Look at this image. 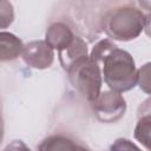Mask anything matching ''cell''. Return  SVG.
Masks as SVG:
<instances>
[{
  "instance_id": "ac0fdd59",
  "label": "cell",
  "mask_w": 151,
  "mask_h": 151,
  "mask_svg": "<svg viewBox=\"0 0 151 151\" xmlns=\"http://www.w3.org/2000/svg\"><path fill=\"white\" fill-rule=\"evenodd\" d=\"M138 5L144 9H146L147 12H151V1H139Z\"/></svg>"
},
{
  "instance_id": "4fadbf2b",
  "label": "cell",
  "mask_w": 151,
  "mask_h": 151,
  "mask_svg": "<svg viewBox=\"0 0 151 151\" xmlns=\"http://www.w3.org/2000/svg\"><path fill=\"white\" fill-rule=\"evenodd\" d=\"M14 19V11L13 6L8 1H0V25L1 28H6L8 25L12 24Z\"/></svg>"
},
{
  "instance_id": "2e32d148",
  "label": "cell",
  "mask_w": 151,
  "mask_h": 151,
  "mask_svg": "<svg viewBox=\"0 0 151 151\" xmlns=\"http://www.w3.org/2000/svg\"><path fill=\"white\" fill-rule=\"evenodd\" d=\"M143 116H151V97L145 99L137 110V117H143Z\"/></svg>"
},
{
  "instance_id": "5b68a950",
  "label": "cell",
  "mask_w": 151,
  "mask_h": 151,
  "mask_svg": "<svg viewBox=\"0 0 151 151\" xmlns=\"http://www.w3.org/2000/svg\"><path fill=\"white\" fill-rule=\"evenodd\" d=\"M21 57L29 67L45 70L53 64L54 50L45 40H34L25 45Z\"/></svg>"
},
{
  "instance_id": "ba28073f",
  "label": "cell",
  "mask_w": 151,
  "mask_h": 151,
  "mask_svg": "<svg viewBox=\"0 0 151 151\" xmlns=\"http://www.w3.org/2000/svg\"><path fill=\"white\" fill-rule=\"evenodd\" d=\"M22 41L13 33L2 31L0 33V60L11 61L17 59L24 51Z\"/></svg>"
},
{
  "instance_id": "7c38bea8",
  "label": "cell",
  "mask_w": 151,
  "mask_h": 151,
  "mask_svg": "<svg viewBox=\"0 0 151 151\" xmlns=\"http://www.w3.org/2000/svg\"><path fill=\"white\" fill-rule=\"evenodd\" d=\"M137 84L143 92L151 96V61L137 70Z\"/></svg>"
},
{
  "instance_id": "7a4b0ae2",
  "label": "cell",
  "mask_w": 151,
  "mask_h": 151,
  "mask_svg": "<svg viewBox=\"0 0 151 151\" xmlns=\"http://www.w3.org/2000/svg\"><path fill=\"white\" fill-rule=\"evenodd\" d=\"M105 84L114 92L122 93L137 85V68L132 55L122 48L113 50L100 65Z\"/></svg>"
},
{
  "instance_id": "30bf717a",
  "label": "cell",
  "mask_w": 151,
  "mask_h": 151,
  "mask_svg": "<svg viewBox=\"0 0 151 151\" xmlns=\"http://www.w3.org/2000/svg\"><path fill=\"white\" fill-rule=\"evenodd\" d=\"M133 137L146 150L151 151V116H143L138 118Z\"/></svg>"
},
{
  "instance_id": "52a82bcc",
  "label": "cell",
  "mask_w": 151,
  "mask_h": 151,
  "mask_svg": "<svg viewBox=\"0 0 151 151\" xmlns=\"http://www.w3.org/2000/svg\"><path fill=\"white\" fill-rule=\"evenodd\" d=\"M87 53H88V51H87V45H86L85 40L81 37L76 34L73 41L66 48L59 51L58 57H59L60 65L63 66V68L65 71H67L74 61L79 60L83 57L88 55Z\"/></svg>"
},
{
  "instance_id": "e0dca14e",
  "label": "cell",
  "mask_w": 151,
  "mask_h": 151,
  "mask_svg": "<svg viewBox=\"0 0 151 151\" xmlns=\"http://www.w3.org/2000/svg\"><path fill=\"white\" fill-rule=\"evenodd\" d=\"M144 31L147 37L151 38V12H147L145 14V25H144Z\"/></svg>"
},
{
  "instance_id": "6da1fadb",
  "label": "cell",
  "mask_w": 151,
  "mask_h": 151,
  "mask_svg": "<svg viewBox=\"0 0 151 151\" xmlns=\"http://www.w3.org/2000/svg\"><path fill=\"white\" fill-rule=\"evenodd\" d=\"M145 25V14L132 5H124L109 9L100 19L101 29L109 38L119 41L136 39Z\"/></svg>"
},
{
  "instance_id": "9a60e30c",
  "label": "cell",
  "mask_w": 151,
  "mask_h": 151,
  "mask_svg": "<svg viewBox=\"0 0 151 151\" xmlns=\"http://www.w3.org/2000/svg\"><path fill=\"white\" fill-rule=\"evenodd\" d=\"M2 151H31V149L22 140H13Z\"/></svg>"
},
{
  "instance_id": "8fae6325",
  "label": "cell",
  "mask_w": 151,
  "mask_h": 151,
  "mask_svg": "<svg viewBox=\"0 0 151 151\" xmlns=\"http://www.w3.org/2000/svg\"><path fill=\"white\" fill-rule=\"evenodd\" d=\"M118 46L111 40V39H103L99 40L92 48L91 53H90V58L100 67L103 60L113 51L116 50Z\"/></svg>"
},
{
  "instance_id": "9c48e42d",
  "label": "cell",
  "mask_w": 151,
  "mask_h": 151,
  "mask_svg": "<svg viewBox=\"0 0 151 151\" xmlns=\"http://www.w3.org/2000/svg\"><path fill=\"white\" fill-rule=\"evenodd\" d=\"M77 144L70 137L64 134H52L45 138L38 146V151H78Z\"/></svg>"
},
{
  "instance_id": "3957f363",
  "label": "cell",
  "mask_w": 151,
  "mask_h": 151,
  "mask_svg": "<svg viewBox=\"0 0 151 151\" xmlns=\"http://www.w3.org/2000/svg\"><path fill=\"white\" fill-rule=\"evenodd\" d=\"M66 72L72 86L88 103L93 101L100 94L103 83L101 70L90 55L74 61Z\"/></svg>"
},
{
  "instance_id": "8992f818",
  "label": "cell",
  "mask_w": 151,
  "mask_h": 151,
  "mask_svg": "<svg viewBox=\"0 0 151 151\" xmlns=\"http://www.w3.org/2000/svg\"><path fill=\"white\" fill-rule=\"evenodd\" d=\"M76 34L70 28L68 25H66L63 21L53 22L48 26L46 34H45V41L53 48L61 51L66 48L74 39Z\"/></svg>"
},
{
  "instance_id": "277c9868",
  "label": "cell",
  "mask_w": 151,
  "mask_h": 151,
  "mask_svg": "<svg viewBox=\"0 0 151 151\" xmlns=\"http://www.w3.org/2000/svg\"><path fill=\"white\" fill-rule=\"evenodd\" d=\"M96 118L106 124L116 123L124 117L126 101L124 97L112 90L100 92V94L90 103Z\"/></svg>"
},
{
  "instance_id": "5bb4252c",
  "label": "cell",
  "mask_w": 151,
  "mask_h": 151,
  "mask_svg": "<svg viewBox=\"0 0 151 151\" xmlns=\"http://www.w3.org/2000/svg\"><path fill=\"white\" fill-rule=\"evenodd\" d=\"M110 151H142L133 142L126 138H118L110 146Z\"/></svg>"
}]
</instances>
